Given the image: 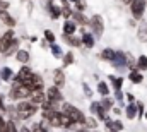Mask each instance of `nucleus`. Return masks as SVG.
Instances as JSON below:
<instances>
[{"label":"nucleus","mask_w":147,"mask_h":132,"mask_svg":"<svg viewBox=\"0 0 147 132\" xmlns=\"http://www.w3.org/2000/svg\"><path fill=\"white\" fill-rule=\"evenodd\" d=\"M79 31H80L82 46H84L86 50H92V48L96 46V41H98V39L94 38V34L87 29V26H79Z\"/></svg>","instance_id":"9"},{"label":"nucleus","mask_w":147,"mask_h":132,"mask_svg":"<svg viewBox=\"0 0 147 132\" xmlns=\"http://www.w3.org/2000/svg\"><path fill=\"white\" fill-rule=\"evenodd\" d=\"M77 31H79V26H77L75 21H72V19L63 21V24H62V34L72 36V34H77Z\"/></svg>","instance_id":"24"},{"label":"nucleus","mask_w":147,"mask_h":132,"mask_svg":"<svg viewBox=\"0 0 147 132\" xmlns=\"http://www.w3.org/2000/svg\"><path fill=\"white\" fill-rule=\"evenodd\" d=\"M50 53H51V57H53V59H57V60H62V57H63L65 50H63V46H62V45H58V43H53V45H50Z\"/></svg>","instance_id":"31"},{"label":"nucleus","mask_w":147,"mask_h":132,"mask_svg":"<svg viewBox=\"0 0 147 132\" xmlns=\"http://www.w3.org/2000/svg\"><path fill=\"white\" fill-rule=\"evenodd\" d=\"M135 36L139 39V43H147V21H140L135 28Z\"/></svg>","instance_id":"23"},{"label":"nucleus","mask_w":147,"mask_h":132,"mask_svg":"<svg viewBox=\"0 0 147 132\" xmlns=\"http://www.w3.org/2000/svg\"><path fill=\"white\" fill-rule=\"evenodd\" d=\"M28 39H29V43H38V41H39V38H38L36 34H31Z\"/></svg>","instance_id":"50"},{"label":"nucleus","mask_w":147,"mask_h":132,"mask_svg":"<svg viewBox=\"0 0 147 132\" xmlns=\"http://www.w3.org/2000/svg\"><path fill=\"white\" fill-rule=\"evenodd\" d=\"M106 132H113V131H106Z\"/></svg>","instance_id":"54"},{"label":"nucleus","mask_w":147,"mask_h":132,"mask_svg":"<svg viewBox=\"0 0 147 132\" xmlns=\"http://www.w3.org/2000/svg\"><path fill=\"white\" fill-rule=\"evenodd\" d=\"M128 81L132 82V84H135V86H139V84H142L144 82V72H140V70H128Z\"/></svg>","instance_id":"28"},{"label":"nucleus","mask_w":147,"mask_h":132,"mask_svg":"<svg viewBox=\"0 0 147 132\" xmlns=\"http://www.w3.org/2000/svg\"><path fill=\"white\" fill-rule=\"evenodd\" d=\"M14 77H16V70L12 67L7 65V64L5 65H0V79H2L3 84H10Z\"/></svg>","instance_id":"18"},{"label":"nucleus","mask_w":147,"mask_h":132,"mask_svg":"<svg viewBox=\"0 0 147 132\" xmlns=\"http://www.w3.org/2000/svg\"><path fill=\"white\" fill-rule=\"evenodd\" d=\"M43 39L46 41V43H50V45H53V43H57V34H55V31L53 29H45L43 31Z\"/></svg>","instance_id":"36"},{"label":"nucleus","mask_w":147,"mask_h":132,"mask_svg":"<svg viewBox=\"0 0 147 132\" xmlns=\"http://www.w3.org/2000/svg\"><path fill=\"white\" fill-rule=\"evenodd\" d=\"M21 43H22V38H21V36H16V38H14V41L10 43V46L2 53V59H5V60L14 59V57H16V53L22 48V46H21Z\"/></svg>","instance_id":"14"},{"label":"nucleus","mask_w":147,"mask_h":132,"mask_svg":"<svg viewBox=\"0 0 147 132\" xmlns=\"http://www.w3.org/2000/svg\"><path fill=\"white\" fill-rule=\"evenodd\" d=\"M137 70H140V72H146L147 70V55L146 53H140L137 57Z\"/></svg>","instance_id":"37"},{"label":"nucleus","mask_w":147,"mask_h":132,"mask_svg":"<svg viewBox=\"0 0 147 132\" xmlns=\"http://www.w3.org/2000/svg\"><path fill=\"white\" fill-rule=\"evenodd\" d=\"M24 86H29L33 91H43V89H46V86H45V77H43V74H39L34 70V74H33V77L28 81V84H24Z\"/></svg>","instance_id":"13"},{"label":"nucleus","mask_w":147,"mask_h":132,"mask_svg":"<svg viewBox=\"0 0 147 132\" xmlns=\"http://www.w3.org/2000/svg\"><path fill=\"white\" fill-rule=\"evenodd\" d=\"M39 46H41V48H43V50H50V43H46V41H45V39H43V38H41V39H39Z\"/></svg>","instance_id":"49"},{"label":"nucleus","mask_w":147,"mask_h":132,"mask_svg":"<svg viewBox=\"0 0 147 132\" xmlns=\"http://www.w3.org/2000/svg\"><path fill=\"white\" fill-rule=\"evenodd\" d=\"M125 99H127V103H135L137 101L134 93H125Z\"/></svg>","instance_id":"46"},{"label":"nucleus","mask_w":147,"mask_h":132,"mask_svg":"<svg viewBox=\"0 0 147 132\" xmlns=\"http://www.w3.org/2000/svg\"><path fill=\"white\" fill-rule=\"evenodd\" d=\"M75 64V53H74V50H67L65 53H63V57H62V67L65 69V67H72Z\"/></svg>","instance_id":"30"},{"label":"nucleus","mask_w":147,"mask_h":132,"mask_svg":"<svg viewBox=\"0 0 147 132\" xmlns=\"http://www.w3.org/2000/svg\"><path fill=\"white\" fill-rule=\"evenodd\" d=\"M21 2H28V0H21Z\"/></svg>","instance_id":"53"},{"label":"nucleus","mask_w":147,"mask_h":132,"mask_svg":"<svg viewBox=\"0 0 147 132\" xmlns=\"http://www.w3.org/2000/svg\"><path fill=\"white\" fill-rule=\"evenodd\" d=\"M72 14H74V9L70 7V5H67V7H63V9H62V19H63V21L72 19Z\"/></svg>","instance_id":"39"},{"label":"nucleus","mask_w":147,"mask_h":132,"mask_svg":"<svg viewBox=\"0 0 147 132\" xmlns=\"http://www.w3.org/2000/svg\"><path fill=\"white\" fill-rule=\"evenodd\" d=\"M113 98H115L116 103H120V106L125 108V105H123V101H125V93H123V89H121V91H113Z\"/></svg>","instance_id":"38"},{"label":"nucleus","mask_w":147,"mask_h":132,"mask_svg":"<svg viewBox=\"0 0 147 132\" xmlns=\"http://www.w3.org/2000/svg\"><path fill=\"white\" fill-rule=\"evenodd\" d=\"M45 93H46V98L51 99V101H57V103H63V101H65V95H63V91H62L60 88L53 86V84L46 86Z\"/></svg>","instance_id":"12"},{"label":"nucleus","mask_w":147,"mask_h":132,"mask_svg":"<svg viewBox=\"0 0 147 132\" xmlns=\"http://www.w3.org/2000/svg\"><path fill=\"white\" fill-rule=\"evenodd\" d=\"M26 3H28V14H29V16H31V14H33V10H34V3H33V2H31V0H28V2H26Z\"/></svg>","instance_id":"48"},{"label":"nucleus","mask_w":147,"mask_h":132,"mask_svg":"<svg viewBox=\"0 0 147 132\" xmlns=\"http://www.w3.org/2000/svg\"><path fill=\"white\" fill-rule=\"evenodd\" d=\"M72 21H75V22H77V26H89V16H87L86 12L74 10Z\"/></svg>","instance_id":"26"},{"label":"nucleus","mask_w":147,"mask_h":132,"mask_svg":"<svg viewBox=\"0 0 147 132\" xmlns=\"http://www.w3.org/2000/svg\"><path fill=\"white\" fill-rule=\"evenodd\" d=\"M123 115L128 120H137V103H127L123 108Z\"/></svg>","instance_id":"27"},{"label":"nucleus","mask_w":147,"mask_h":132,"mask_svg":"<svg viewBox=\"0 0 147 132\" xmlns=\"http://www.w3.org/2000/svg\"><path fill=\"white\" fill-rule=\"evenodd\" d=\"M89 113L94 115L99 122H105V120L110 117V113L103 108V105H101L99 99H91V103H89Z\"/></svg>","instance_id":"6"},{"label":"nucleus","mask_w":147,"mask_h":132,"mask_svg":"<svg viewBox=\"0 0 147 132\" xmlns=\"http://www.w3.org/2000/svg\"><path fill=\"white\" fill-rule=\"evenodd\" d=\"M84 127H86L87 131H91V132H92V131H98V127H99V120H98L94 115H87Z\"/></svg>","instance_id":"32"},{"label":"nucleus","mask_w":147,"mask_h":132,"mask_svg":"<svg viewBox=\"0 0 147 132\" xmlns=\"http://www.w3.org/2000/svg\"><path fill=\"white\" fill-rule=\"evenodd\" d=\"M10 9V2L9 0H0V10H9Z\"/></svg>","instance_id":"44"},{"label":"nucleus","mask_w":147,"mask_h":132,"mask_svg":"<svg viewBox=\"0 0 147 132\" xmlns=\"http://www.w3.org/2000/svg\"><path fill=\"white\" fill-rule=\"evenodd\" d=\"M146 2H147V0H146Z\"/></svg>","instance_id":"56"},{"label":"nucleus","mask_w":147,"mask_h":132,"mask_svg":"<svg viewBox=\"0 0 147 132\" xmlns=\"http://www.w3.org/2000/svg\"><path fill=\"white\" fill-rule=\"evenodd\" d=\"M74 10H79V12H86V10H87V3H86L84 0H80L79 3H75V5H74Z\"/></svg>","instance_id":"42"},{"label":"nucleus","mask_w":147,"mask_h":132,"mask_svg":"<svg viewBox=\"0 0 147 132\" xmlns=\"http://www.w3.org/2000/svg\"><path fill=\"white\" fill-rule=\"evenodd\" d=\"M0 34H2V33H0Z\"/></svg>","instance_id":"57"},{"label":"nucleus","mask_w":147,"mask_h":132,"mask_svg":"<svg viewBox=\"0 0 147 132\" xmlns=\"http://www.w3.org/2000/svg\"><path fill=\"white\" fill-rule=\"evenodd\" d=\"M17 34H16V29H5V31H2V34H0V55L10 46V43L14 41V38H16Z\"/></svg>","instance_id":"11"},{"label":"nucleus","mask_w":147,"mask_h":132,"mask_svg":"<svg viewBox=\"0 0 147 132\" xmlns=\"http://www.w3.org/2000/svg\"><path fill=\"white\" fill-rule=\"evenodd\" d=\"M5 95H7V101L17 103V101H22V99L31 98L33 89H31L29 86L21 84V82H10V84H9V91H7Z\"/></svg>","instance_id":"1"},{"label":"nucleus","mask_w":147,"mask_h":132,"mask_svg":"<svg viewBox=\"0 0 147 132\" xmlns=\"http://www.w3.org/2000/svg\"><path fill=\"white\" fill-rule=\"evenodd\" d=\"M137 103V120H142V117L146 115V105L142 101H135Z\"/></svg>","instance_id":"40"},{"label":"nucleus","mask_w":147,"mask_h":132,"mask_svg":"<svg viewBox=\"0 0 147 132\" xmlns=\"http://www.w3.org/2000/svg\"><path fill=\"white\" fill-rule=\"evenodd\" d=\"M62 41H63V45H67L70 50H75V48H80V46H82V39H80V36H77V34H72V36L62 34Z\"/></svg>","instance_id":"20"},{"label":"nucleus","mask_w":147,"mask_h":132,"mask_svg":"<svg viewBox=\"0 0 147 132\" xmlns=\"http://www.w3.org/2000/svg\"><path fill=\"white\" fill-rule=\"evenodd\" d=\"M51 84L63 89L67 86V74H65V69L63 67H55L51 70Z\"/></svg>","instance_id":"7"},{"label":"nucleus","mask_w":147,"mask_h":132,"mask_svg":"<svg viewBox=\"0 0 147 132\" xmlns=\"http://www.w3.org/2000/svg\"><path fill=\"white\" fill-rule=\"evenodd\" d=\"M116 72H123V70H128L127 69V52L123 50H116V55L113 59V62L110 64Z\"/></svg>","instance_id":"10"},{"label":"nucleus","mask_w":147,"mask_h":132,"mask_svg":"<svg viewBox=\"0 0 147 132\" xmlns=\"http://www.w3.org/2000/svg\"><path fill=\"white\" fill-rule=\"evenodd\" d=\"M31 132H51V129L48 127V124L45 120H39L31 125Z\"/></svg>","instance_id":"34"},{"label":"nucleus","mask_w":147,"mask_h":132,"mask_svg":"<svg viewBox=\"0 0 147 132\" xmlns=\"http://www.w3.org/2000/svg\"><path fill=\"white\" fill-rule=\"evenodd\" d=\"M101 101V105H103V108L108 112V113H111V110H113V106L116 105V101H115V98H113V95L111 96H106V98H101L99 99Z\"/></svg>","instance_id":"35"},{"label":"nucleus","mask_w":147,"mask_h":132,"mask_svg":"<svg viewBox=\"0 0 147 132\" xmlns=\"http://www.w3.org/2000/svg\"><path fill=\"white\" fill-rule=\"evenodd\" d=\"M34 70L31 69V65H21L16 70V77L12 79V82H21V84H28V81L33 77Z\"/></svg>","instance_id":"8"},{"label":"nucleus","mask_w":147,"mask_h":132,"mask_svg":"<svg viewBox=\"0 0 147 132\" xmlns=\"http://www.w3.org/2000/svg\"><path fill=\"white\" fill-rule=\"evenodd\" d=\"M0 22L2 26H5V29H16L17 28V19L12 16V12L9 10H0Z\"/></svg>","instance_id":"16"},{"label":"nucleus","mask_w":147,"mask_h":132,"mask_svg":"<svg viewBox=\"0 0 147 132\" xmlns=\"http://www.w3.org/2000/svg\"><path fill=\"white\" fill-rule=\"evenodd\" d=\"M108 82H110L113 91H121L123 89V84H125V79L120 74H108Z\"/></svg>","instance_id":"19"},{"label":"nucleus","mask_w":147,"mask_h":132,"mask_svg":"<svg viewBox=\"0 0 147 132\" xmlns=\"http://www.w3.org/2000/svg\"><path fill=\"white\" fill-rule=\"evenodd\" d=\"M111 86L108 81H98L96 82V95H99L101 98H106V96H111Z\"/></svg>","instance_id":"22"},{"label":"nucleus","mask_w":147,"mask_h":132,"mask_svg":"<svg viewBox=\"0 0 147 132\" xmlns=\"http://www.w3.org/2000/svg\"><path fill=\"white\" fill-rule=\"evenodd\" d=\"M120 2H121V3H123V0H120Z\"/></svg>","instance_id":"55"},{"label":"nucleus","mask_w":147,"mask_h":132,"mask_svg":"<svg viewBox=\"0 0 147 132\" xmlns=\"http://www.w3.org/2000/svg\"><path fill=\"white\" fill-rule=\"evenodd\" d=\"M115 55H116V50L115 48H110V46H105L101 52H99V59L103 60V62H106V64H111L113 62V59H115Z\"/></svg>","instance_id":"25"},{"label":"nucleus","mask_w":147,"mask_h":132,"mask_svg":"<svg viewBox=\"0 0 147 132\" xmlns=\"http://www.w3.org/2000/svg\"><path fill=\"white\" fill-rule=\"evenodd\" d=\"M146 9H147V2L146 0H134L130 5H128V10H130V16L132 19L135 21H142L144 16H146Z\"/></svg>","instance_id":"5"},{"label":"nucleus","mask_w":147,"mask_h":132,"mask_svg":"<svg viewBox=\"0 0 147 132\" xmlns=\"http://www.w3.org/2000/svg\"><path fill=\"white\" fill-rule=\"evenodd\" d=\"M60 110H62L65 115H69V117H70V120H72L75 125H79V127H84L87 115L84 113V110H82V108H79L77 105H74V103H70V101H67V99H65V101L62 103Z\"/></svg>","instance_id":"3"},{"label":"nucleus","mask_w":147,"mask_h":132,"mask_svg":"<svg viewBox=\"0 0 147 132\" xmlns=\"http://www.w3.org/2000/svg\"><path fill=\"white\" fill-rule=\"evenodd\" d=\"M45 10H46L48 17H50L51 21H58V19H62V9H60L58 5H55L51 0H45Z\"/></svg>","instance_id":"15"},{"label":"nucleus","mask_w":147,"mask_h":132,"mask_svg":"<svg viewBox=\"0 0 147 132\" xmlns=\"http://www.w3.org/2000/svg\"><path fill=\"white\" fill-rule=\"evenodd\" d=\"M19 132H31V125H26V122L21 124L19 125Z\"/></svg>","instance_id":"47"},{"label":"nucleus","mask_w":147,"mask_h":132,"mask_svg":"<svg viewBox=\"0 0 147 132\" xmlns=\"http://www.w3.org/2000/svg\"><path fill=\"white\" fill-rule=\"evenodd\" d=\"M51 2H53L55 5H58L60 9H63V7H67V5H70V3H69V0H51Z\"/></svg>","instance_id":"43"},{"label":"nucleus","mask_w":147,"mask_h":132,"mask_svg":"<svg viewBox=\"0 0 147 132\" xmlns=\"http://www.w3.org/2000/svg\"><path fill=\"white\" fill-rule=\"evenodd\" d=\"M87 29L94 34L96 39H101L103 34H105V29H106V22H105V17L101 14H92L89 16V26Z\"/></svg>","instance_id":"4"},{"label":"nucleus","mask_w":147,"mask_h":132,"mask_svg":"<svg viewBox=\"0 0 147 132\" xmlns=\"http://www.w3.org/2000/svg\"><path fill=\"white\" fill-rule=\"evenodd\" d=\"M46 99H48V98H46V93H45V89H43V91H33V95H31L29 101H31V103H34L38 108H39Z\"/></svg>","instance_id":"29"},{"label":"nucleus","mask_w":147,"mask_h":132,"mask_svg":"<svg viewBox=\"0 0 147 132\" xmlns=\"http://www.w3.org/2000/svg\"><path fill=\"white\" fill-rule=\"evenodd\" d=\"M16 112H17V120L19 122H28L39 113V108L34 103H31L29 99H22V101L16 103Z\"/></svg>","instance_id":"2"},{"label":"nucleus","mask_w":147,"mask_h":132,"mask_svg":"<svg viewBox=\"0 0 147 132\" xmlns=\"http://www.w3.org/2000/svg\"><path fill=\"white\" fill-rule=\"evenodd\" d=\"M80 89H82V95H84V98L92 99V96H94V89L89 86V82H87V81H80Z\"/></svg>","instance_id":"33"},{"label":"nucleus","mask_w":147,"mask_h":132,"mask_svg":"<svg viewBox=\"0 0 147 132\" xmlns=\"http://www.w3.org/2000/svg\"><path fill=\"white\" fill-rule=\"evenodd\" d=\"M121 108H123V106H118V105H115V106H113V110H111V113H115L116 117H120V115L123 113V110H121Z\"/></svg>","instance_id":"45"},{"label":"nucleus","mask_w":147,"mask_h":132,"mask_svg":"<svg viewBox=\"0 0 147 132\" xmlns=\"http://www.w3.org/2000/svg\"><path fill=\"white\" fill-rule=\"evenodd\" d=\"M79 2H80V0H69V3H70V5H75V3H79Z\"/></svg>","instance_id":"51"},{"label":"nucleus","mask_w":147,"mask_h":132,"mask_svg":"<svg viewBox=\"0 0 147 132\" xmlns=\"http://www.w3.org/2000/svg\"><path fill=\"white\" fill-rule=\"evenodd\" d=\"M7 95H3L2 91H0V113H3L5 115V110H7Z\"/></svg>","instance_id":"41"},{"label":"nucleus","mask_w":147,"mask_h":132,"mask_svg":"<svg viewBox=\"0 0 147 132\" xmlns=\"http://www.w3.org/2000/svg\"><path fill=\"white\" fill-rule=\"evenodd\" d=\"M144 118H146V122H147V112H146V115H144Z\"/></svg>","instance_id":"52"},{"label":"nucleus","mask_w":147,"mask_h":132,"mask_svg":"<svg viewBox=\"0 0 147 132\" xmlns=\"http://www.w3.org/2000/svg\"><path fill=\"white\" fill-rule=\"evenodd\" d=\"M105 127H106V131H113V132H121L123 129H125V125H123V122L120 120V118H111V117H108L105 122Z\"/></svg>","instance_id":"21"},{"label":"nucleus","mask_w":147,"mask_h":132,"mask_svg":"<svg viewBox=\"0 0 147 132\" xmlns=\"http://www.w3.org/2000/svg\"><path fill=\"white\" fill-rule=\"evenodd\" d=\"M14 60H16L19 65H29V64H31V50H29V48H21V50L16 53Z\"/></svg>","instance_id":"17"}]
</instances>
